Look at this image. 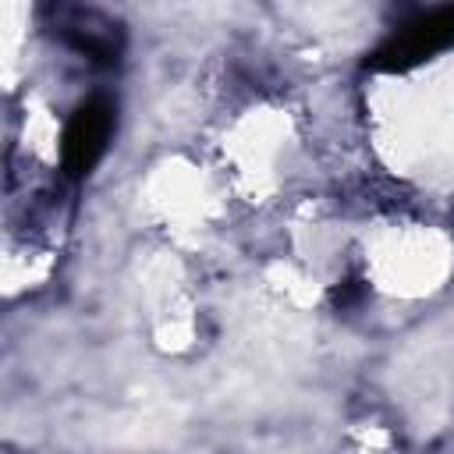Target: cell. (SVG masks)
<instances>
[{
	"label": "cell",
	"mask_w": 454,
	"mask_h": 454,
	"mask_svg": "<svg viewBox=\"0 0 454 454\" xmlns=\"http://www.w3.org/2000/svg\"><path fill=\"white\" fill-rule=\"evenodd\" d=\"M60 35H64L78 53H85V57H92V60H114V57H117V28H114L110 21L89 14V11H85V14L74 11L71 21L60 28Z\"/></svg>",
	"instance_id": "cell-2"
},
{
	"label": "cell",
	"mask_w": 454,
	"mask_h": 454,
	"mask_svg": "<svg viewBox=\"0 0 454 454\" xmlns=\"http://www.w3.org/2000/svg\"><path fill=\"white\" fill-rule=\"evenodd\" d=\"M110 131H114V106L106 99H89L67 121V131H64V167L71 174H85L99 160V153L106 149Z\"/></svg>",
	"instance_id": "cell-1"
}]
</instances>
